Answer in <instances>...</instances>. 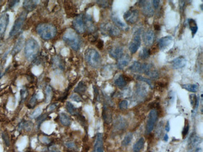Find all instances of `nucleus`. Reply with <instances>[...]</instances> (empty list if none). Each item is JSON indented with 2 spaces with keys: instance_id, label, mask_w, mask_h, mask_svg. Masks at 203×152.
<instances>
[{
  "instance_id": "f257e3e1",
  "label": "nucleus",
  "mask_w": 203,
  "mask_h": 152,
  "mask_svg": "<svg viewBox=\"0 0 203 152\" xmlns=\"http://www.w3.org/2000/svg\"><path fill=\"white\" fill-rule=\"evenodd\" d=\"M63 41L73 50L78 51L81 45V40L79 36L73 30H67L63 36Z\"/></svg>"
},
{
  "instance_id": "f03ea898",
  "label": "nucleus",
  "mask_w": 203,
  "mask_h": 152,
  "mask_svg": "<svg viewBox=\"0 0 203 152\" xmlns=\"http://www.w3.org/2000/svg\"><path fill=\"white\" fill-rule=\"evenodd\" d=\"M37 33L45 40H50L54 38L57 33L54 26L49 23H41L36 28Z\"/></svg>"
},
{
  "instance_id": "7ed1b4c3",
  "label": "nucleus",
  "mask_w": 203,
  "mask_h": 152,
  "mask_svg": "<svg viewBox=\"0 0 203 152\" xmlns=\"http://www.w3.org/2000/svg\"><path fill=\"white\" fill-rule=\"evenodd\" d=\"M40 46L36 40L30 38L26 42L25 47V55L28 61H31L35 59L38 54Z\"/></svg>"
},
{
  "instance_id": "20e7f679",
  "label": "nucleus",
  "mask_w": 203,
  "mask_h": 152,
  "mask_svg": "<svg viewBox=\"0 0 203 152\" xmlns=\"http://www.w3.org/2000/svg\"><path fill=\"white\" fill-rule=\"evenodd\" d=\"M84 58L86 62L94 68L99 67L102 62V59L99 53L92 48H89L86 50Z\"/></svg>"
},
{
  "instance_id": "39448f33",
  "label": "nucleus",
  "mask_w": 203,
  "mask_h": 152,
  "mask_svg": "<svg viewBox=\"0 0 203 152\" xmlns=\"http://www.w3.org/2000/svg\"><path fill=\"white\" fill-rule=\"evenodd\" d=\"M27 16V12H23L21 13V14L19 15V16L17 18V20L15 21V23L12 27V29L10 31V37L12 38L17 35L20 31H21L23 24L25 21V20Z\"/></svg>"
},
{
  "instance_id": "423d86ee",
  "label": "nucleus",
  "mask_w": 203,
  "mask_h": 152,
  "mask_svg": "<svg viewBox=\"0 0 203 152\" xmlns=\"http://www.w3.org/2000/svg\"><path fill=\"white\" fill-rule=\"evenodd\" d=\"M101 31L103 35L112 37H116L120 35V31L118 28L110 23L101 25Z\"/></svg>"
},
{
  "instance_id": "0eeeda50",
  "label": "nucleus",
  "mask_w": 203,
  "mask_h": 152,
  "mask_svg": "<svg viewBox=\"0 0 203 152\" xmlns=\"http://www.w3.org/2000/svg\"><path fill=\"white\" fill-rule=\"evenodd\" d=\"M157 119H158V112L156 109H152L148 115V118L146 127V131L148 134L150 133L153 130Z\"/></svg>"
},
{
  "instance_id": "6e6552de",
  "label": "nucleus",
  "mask_w": 203,
  "mask_h": 152,
  "mask_svg": "<svg viewBox=\"0 0 203 152\" xmlns=\"http://www.w3.org/2000/svg\"><path fill=\"white\" fill-rule=\"evenodd\" d=\"M141 44V30H138L136 33L135 35L133 37V39L129 44V50L132 54L136 53Z\"/></svg>"
},
{
  "instance_id": "1a4fd4ad",
  "label": "nucleus",
  "mask_w": 203,
  "mask_h": 152,
  "mask_svg": "<svg viewBox=\"0 0 203 152\" xmlns=\"http://www.w3.org/2000/svg\"><path fill=\"white\" fill-rule=\"evenodd\" d=\"M73 26L76 32L79 33H84L86 30V25L83 15L76 16L73 21Z\"/></svg>"
},
{
  "instance_id": "9d476101",
  "label": "nucleus",
  "mask_w": 203,
  "mask_h": 152,
  "mask_svg": "<svg viewBox=\"0 0 203 152\" xmlns=\"http://www.w3.org/2000/svg\"><path fill=\"white\" fill-rule=\"evenodd\" d=\"M141 72L145 74L146 76L153 79H156L159 76L158 72L155 69L154 66L150 64H142Z\"/></svg>"
},
{
  "instance_id": "9b49d317",
  "label": "nucleus",
  "mask_w": 203,
  "mask_h": 152,
  "mask_svg": "<svg viewBox=\"0 0 203 152\" xmlns=\"http://www.w3.org/2000/svg\"><path fill=\"white\" fill-rule=\"evenodd\" d=\"M139 6L141 8L142 13L148 17H151L153 16L154 10L153 8V5L150 2L148 1H140L139 2Z\"/></svg>"
},
{
  "instance_id": "f8f14e48",
  "label": "nucleus",
  "mask_w": 203,
  "mask_h": 152,
  "mask_svg": "<svg viewBox=\"0 0 203 152\" xmlns=\"http://www.w3.org/2000/svg\"><path fill=\"white\" fill-rule=\"evenodd\" d=\"M10 21V16L7 13L0 16V41L3 38Z\"/></svg>"
},
{
  "instance_id": "ddd939ff",
  "label": "nucleus",
  "mask_w": 203,
  "mask_h": 152,
  "mask_svg": "<svg viewBox=\"0 0 203 152\" xmlns=\"http://www.w3.org/2000/svg\"><path fill=\"white\" fill-rule=\"evenodd\" d=\"M124 19L130 24L136 23L139 19V12L137 10L131 9L124 14Z\"/></svg>"
},
{
  "instance_id": "4468645a",
  "label": "nucleus",
  "mask_w": 203,
  "mask_h": 152,
  "mask_svg": "<svg viewBox=\"0 0 203 152\" xmlns=\"http://www.w3.org/2000/svg\"><path fill=\"white\" fill-rule=\"evenodd\" d=\"M93 152H104L103 138L102 133H98L96 135Z\"/></svg>"
},
{
  "instance_id": "2eb2a0df",
  "label": "nucleus",
  "mask_w": 203,
  "mask_h": 152,
  "mask_svg": "<svg viewBox=\"0 0 203 152\" xmlns=\"http://www.w3.org/2000/svg\"><path fill=\"white\" fill-rule=\"evenodd\" d=\"M154 39H155V35L152 30H149L144 33L143 36V39L146 46H151L154 41Z\"/></svg>"
},
{
  "instance_id": "dca6fc26",
  "label": "nucleus",
  "mask_w": 203,
  "mask_h": 152,
  "mask_svg": "<svg viewBox=\"0 0 203 152\" xmlns=\"http://www.w3.org/2000/svg\"><path fill=\"white\" fill-rule=\"evenodd\" d=\"M124 53V49L123 47L117 46L111 48L109 51V54L110 56L114 59H119Z\"/></svg>"
},
{
  "instance_id": "f3484780",
  "label": "nucleus",
  "mask_w": 203,
  "mask_h": 152,
  "mask_svg": "<svg viewBox=\"0 0 203 152\" xmlns=\"http://www.w3.org/2000/svg\"><path fill=\"white\" fill-rule=\"evenodd\" d=\"M186 59L183 56H180L173 59L171 62V66L174 69H179L183 68L186 65Z\"/></svg>"
},
{
  "instance_id": "a211bd4d",
  "label": "nucleus",
  "mask_w": 203,
  "mask_h": 152,
  "mask_svg": "<svg viewBox=\"0 0 203 152\" xmlns=\"http://www.w3.org/2000/svg\"><path fill=\"white\" fill-rule=\"evenodd\" d=\"M172 38L170 36H167L163 37L159 40L158 42V47L160 50H164L166 49L172 42Z\"/></svg>"
},
{
  "instance_id": "6ab92c4d",
  "label": "nucleus",
  "mask_w": 203,
  "mask_h": 152,
  "mask_svg": "<svg viewBox=\"0 0 203 152\" xmlns=\"http://www.w3.org/2000/svg\"><path fill=\"white\" fill-rule=\"evenodd\" d=\"M131 61V57L128 54L123 55L118 61L117 67L119 69H123L125 67H126Z\"/></svg>"
},
{
  "instance_id": "aec40b11",
  "label": "nucleus",
  "mask_w": 203,
  "mask_h": 152,
  "mask_svg": "<svg viewBox=\"0 0 203 152\" xmlns=\"http://www.w3.org/2000/svg\"><path fill=\"white\" fill-rule=\"evenodd\" d=\"M24 43H25V38L23 36H21L18 38V41H17V43L15 44V45L12 51V54L13 56H15L20 52V51L22 49V48L23 47Z\"/></svg>"
},
{
  "instance_id": "412c9836",
  "label": "nucleus",
  "mask_w": 203,
  "mask_h": 152,
  "mask_svg": "<svg viewBox=\"0 0 203 152\" xmlns=\"http://www.w3.org/2000/svg\"><path fill=\"white\" fill-rule=\"evenodd\" d=\"M39 1H35V0H29V1L27 0V1H24L23 6L26 12H32L36 8L37 5L39 4Z\"/></svg>"
},
{
  "instance_id": "4be33fe9",
  "label": "nucleus",
  "mask_w": 203,
  "mask_h": 152,
  "mask_svg": "<svg viewBox=\"0 0 203 152\" xmlns=\"http://www.w3.org/2000/svg\"><path fill=\"white\" fill-rule=\"evenodd\" d=\"M85 25H86V28L87 29V30L90 32H92L94 30V25L92 23V18L90 15H87L84 18Z\"/></svg>"
},
{
  "instance_id": "5701e85b",
  "label": "nucleus",
  "mask_w": 203,
  "mask_h": 152,
  "mask_svg": "<svg viewBox=\"0 0 203 152\" xmlns=\"http://www.w3.org/2000/svg\"><path fill=\"white\" fill-rule=\"evenodd\" d=\"M59 120L60 122L61 123L62 125H63L64 126L68 127L69 126L71 125V120L70 117L68 116V114H66V113L64 112H61L59 114Z\"/></svg>"
},
{
  "instance_id": "b1692460",
  "label": "nucleus",
  "mask_w": 203,
  "mask_h": 152,
  "mask_svg": "<svg viewBox=\"0 0 203 152\" xmlns=\"http://www.w3.org/2000/svg\"><path fill=\"white\" fill-rule=\"evenodd\" d=\"M126 77L123 75H120L116 79L115 81V84L119 88H123L127 84Z\"/></svg>"
},
{
  "instance_id": "393cba45",
  "label": "nucleus",
  "mask_w": 203,
  "mask_h": 152,
  "mask_svg": "<svg viewBox=\"0 0 203 152\" xmlns=\"http://www.w3.org/2000/svg\"><path fill=\"white\" fill-rule=\"evenodd\" d=\"M181 87L182 89L191 92H196L198 91L199 90V85L197 84H183L181 85Z\"/></svg>"
},
{
  "instance_id": "a878e982",
  "label": "nucleus",
  "mask_w": 203,
  "mask_h": 152,
  "mask_svg": "<svg viewBox=\"0 0 203 152\" xmlns=\"http://www.w3.org/2000/svg\"><path fill=\"white\" fill-rule=\"evenodd\" d=\"M111 20L113 21V23L116 25V27H119L121 28H125L126 27V25L125 23H123L119 18V16L116 15L115 13H113L111 15Z\"/></svg>"
},
{
  "instance_id": "bb28decb",
  "label": "nucleus",
  "mask_w": 203,
  "mask_h": 152,
  "mask_svg": "<svg viewBox=\"0 0 203 152\" xmlns=\"http://www.w3.org/2000/svg\"><path fill=\"white\" fill-rule=\"evenodd\" d=\"M188 24H189V29L191 31L192 33V36L194 37L195 36V35L196 34L197 30H198V27L196 23V21L193 20V19H189L188 20Z\"/></svg>"
},
{
  "instance_id": "cd10ccee",
  "label": "nucleus",
  "mask_w": 203,
  "mask_h": 152,
  "mask_svg": "<svg viewBox=\"0 0 203 152\" xmlns=\"http://www.w3.org/2000/svg\"><path fill=\"white\" fill-rule=\"evenodd\" d=\"M144 143H145V141H144V138H140L136 141V143L134 145V146H133V151L135 152H139L144 147Z\"/></svg>"
},
{
  "instance_id": "c85d7f7f",
  "label": "nucleus",
  "mask_w": 203,
  "mask_h": 152,
  "mask_svg": "<svg viewBox=\"0 0 203 152\" xmlns=\"http://www.w3.org/2000/svg\"><path fill=\"white\" fill-rule=\"evenodd\" d=\"M103 117L107 123H110L111 122V112H110L109 109L106 108V107H104V110L103 112Z\"/></svg>"
},
{
  "instance_id": "c756f323",
  "label": "nucleus",
  "mask_w": 203,
  "mask_h": 152,
  "mask_svg": "<svg viewBox=\"0 0 203 152\" xmlns=\"http://www.w3.org/2000/svg\"><path fill=\"white\" fill-rule=\"evenodd\" d=\"M142 64L136 61L130 67V70L133 72H141Z\"/></svg>"
},
{
  "instance_id": "7c9ffc66",
  "label": "nucleus",
  "mask_w": 203,
  "mask_h": 152,
  "mask_svg": "<svg viewBox=\"0 0 203 152\" xmlns=\"http://www.w3.org/2000/svg\"><path fill=\"white\" fill-rule=\"evenodd\" d=\"M86 90V85L83 82H80L74 89V92L79 94H84Z\"/></svg>"
},
{
  "instance_id": "2f4dec72",
  "label": "nucleus",
  "mask_w": 203,
  "mask_h": 152,
  "mask_svg": "<svg viewBox=\"0 0 203 152\" xmlns=\"http://www.w3.org/2000/svg\"><path fill=\"white\" fill-rule=\"evenodd\" d=\"M66 108L68 112L71 115H76L78 113L76 108L69 102H67L66 104Z\"/></svg>"
},
{
  "instance_id": "473e14b6",
  "label": "nucleus",
  "mask_w": 203,
  "mask_h": 152,
  "mask_svg": "<svg viewBox=\"0 0 203 152\" xmlns=\"http://www.w3.org/2000/svg\"><path fill=\"white\" fill-rule=\"evenodd\" d=\"M150 54H151L150 49H149L146 48H144L139 53V57L141 59L144 60V59L149 58V57L150 56Z\"/></svg>"
},
{
  "instance_id": "72a5a7b5",
  "label": "nucleus",
  "mask_w": 203,
  "mask_h": 152,
  "mask_svg": "<svg viewBox=\"0 0 203 152\" xmlns=\"http://www.w3.org/2000/svg\"><path fill=\"white\" fill-rule=\"evenodd\" d=\"M133 139V133H128L124 138L123 141H122V145L123 146H126L130 144L131 142V140Z\"/></svg>"
},
{
  "instance_id": "f704fd0d",
  "label": "nucleus",
  "mask_w": 203,
  "mask_h": 152,
  "mask_svg": "<svg viewBox=\"0 0 203 152\" xmlns=\"http://www.w3.org/2000/svg\"><path fill=\"white\" fill-rule=\"evenodd\" d=\"M53 64L54 66H56L58 68H63V63L61 62V61L59 58V57H54L53 59Z\"/></svg>"
},
{
  "instance_id": "c9c22d12",
  "label": "nucleus",
  "mask_w": 203,
  "mask_h": 152,
  "mask_svg": "<svg viewBox=\"0 0 203 152\" xmlns=\"http://www.w3.org/2000/svg\"><path fill=\"white\" fill-rule=\"evenodd\" d=\"M136 78L138 81H141V82H146V84H148L151 88L153 87V85H152V82L151 81H150V79L146 78V77H144L143 76H136Z\"/></svg>"
},
{
  "instance_id": "e433bc0d",
  "label": "nucleus",
  "mask_w": 203,
  "mask_h": 152,
  "mask_svg": "<svg viewBox=\"0 0 203 152\" xmlns=\"http://www.w3.org/2000/svg\"><path fill=\"white\" fill-rule=\"evenodd\" d=\"M41 112H42L41 108L38 107L32 112V113L30 115V117L31 118H36L40 116V115L41 114Z\"/></svg>"
},
{
  "instance_id": "4c0bfd02",
  "label": "nucleus",
  "mask_w": 203,
  "mask_h": 152,
  "mask_svg": "<svg viewBox=\"0 0 203 152\" xmlns=\"http://www.w3.org/2000/svg\"><path fill=\"white\" fill-rule=\"evenodd\" d=\"M200 143V139L198 136H192L191 138V142H190V145L191 146L194 147L196 146L197 145H199Z\"/></svg>"
},
{
  "instance_id": "58836bf2",
  "label": "nucleus",
  "mask_w": 203,
  "mask_h": 152,
  "mask_svg": "<svg viewBox=\"0 0 203 152\" xmlns=\"http://www.w3.org/2000/svg\"><path fill=\"white\" fill-rule=\"evenodd\" d=\"M46 102L48 103L50 101L52 96V89L51 87L48 86L46 89Z\"/></svg>"
},
{
  "instance_id": "ea45409f",
  "label": "nucleus",
  "mask_w": 203,
  "mask_h": 152,
  "mask_svg": "<svg viewBox=\"0 0 203 152\" xmlns=\"http://www.w3.org/2000/svg\"><path fill=\"white\" fill-rule=\"evenodd\" d=\"M2 138H3V140H4L5 144L7 146H10V138H9V135L8 134V133H7L6 131L3 132L2 133Z\"/></svg>"
},
{
  "instance_id": "a19ab883",
  "label": "nucleus",
  "mask_w": 203,
  "mask_h": 152,
  "mask_svg": "<svg viewBox=\"0 0 203 152\" xmlns=\"http://www.w3.org/2000/svg\"><path fill=\"white\" fill-rule=\"evenodd\" d=\"M70 99L76 102H80L82 101V99L81 97L77 94H73L72 95H71L70 96Z\"/></svg>"
},
{
  "instance_id": "79ce46f5",
  "label": "nucleus",
  "mask_w": 203,
  "mask_h": 152,
  "mask_svg": "<svg viewBox=\"0 0 203 152\" xmlns=\"http://www.w3.org/2000/svg\"><path fill=\"white\" fill-rule=\"evenodd\" d=\"M128 102L127 100H122L119 104V107L121 110H126L128 108Z\"/></svg>"
},
{
  "instance_id": "37998d69",
  "label": "nucleus",
  "mask_w": 203,
  "mask_h": 152,
  "mask_svg": "<svg viewBox=\"0 0 203 152\" xmlns=\"http://www.w3.org/2000/svg\"><path fill=\"white\" fill-rule=\"evenodd\" d=\"M139 87H138L137 88V93L139 95V96H144L145 93H146V90L144 87L139 85Z\"/></svg>"
},
{
  "instance_id": "c03bdc74",
  "label": "nucleus",
  "mask_w": 203,
  "mask_h": 152,
  "mask_svg": "<svg viewBox=\"0 0 203 152\" xmlns=\"http://www.w3.org/2000/svg\"><path fill=\"white\" fill-rule=\"evenodd\" d=\"M189 123H187L186 125H185L183 130H182V137L183 138H185V136H186V135L188 134L189 133Z\"/></svg>"
},
{
  "instance_id": "a18cd8bd",
  "label": "nucleus",
  "mask_w": 203,
  "mask_h": 152,
  "mask_svg": "<svg viewBox=\"0 0 203 152\" xmlns=\"http://www.w3.org/2000/svg\"><path fill=\"white\" fill-rule=\"evenodd\" d=\"M97 5L101 8H106L109 6V2L108 1H96Z\"/></svg>"
},
{
  "instance_id": "49530a36",
  "label": "nucleus",
  "mask_w": 203,
  "mask_h": 152,
  "mask_svg": "<svg viewBox=\"0 0 203 152\" xmlns=\"http://www.w3.org/2000/svg\"><path fill=\"white\" fill-rule=\"evenodd\" d=\"M36 104V95H34L31 97V99H30V100L29 102V106L30 107V108H32V107H35Z\"/></svg>"
},
{
  "instance_id": "de8ad7c7",
  "label": "nucleus",
  "mask_w": 203,
  "mask_h": 152,
  "mask_svg": "<svg viewBox=\"0 0 203 152\" xmlns=\"http://www.w3.org/2000/svg\"><path fill=\"white\" fill-rule=\"evenodd\" d=\"M8 2H9L8 3V8L11 9V8H13L16 5L19 3L20 1H9Z\"/></svg>"
},
{
  "instance_id": "09e8293b",
  "label": "nucleus",
  "mask_w": 203,
  "mask_h": 152,
  "mask_svg": "<svg viewBox=\"0 0 203 152\" xmlns=\"http://www.w3.org/2000/svg\"><path fill=\"white\" fill-rule=\"evenodd\" d=\"M40 140H41V141L42 143H46V144H49L51 142L50 139L47 136H42L40 138Z\"/></svg>"
},
{
  "instance_id": "8fccbe9b",
  "label": "nucleus",
  "mask_w": 203,
  "mask_h": 152,
  "mask_svg": "<svg viewBox=\"0 0 203 152\" xmlns=\"http://www.w3.org/2000/svg\"><path fill=\"white\" fill-rule=\"evenodd\" d=\"M153 2V6L155 9H158L159 8V4H160V1H158V0H153L152 2Z\"/></svg>"
},
{
  "instance_id": "3c124183",
  "label": "nucleus",
  "mask_w": 203,
  "mask_h": 152,
  "mask_svg": "<svg viewBox=\"0 0 203 152\" xmlns=\"http://www.w3.org/2000/svg\"><path fill=\"white\" fill-rule=\"evenodd\" d=\"M26 95H27V91H26V90L25 89H22V90H21V99H22V100L25 99L26 98Z\"/></svg>"
},
{
  "instance_id": "603ef678",
  "label": "nucleus",
  "mask_w": 203,
  "mask_h": 152,
  "mask_svg": "<svg viewBox=\"0 0 203 152\" xmlns=\"http://www.w3.org/2000/svg\"><path fill=\"white\" fill-rule=\"evenodd\" d=\"M66 146L68 148H73L75 147V144H74V143H73V142H71V141H69V142H67V143H66Z\"/></svg>"
},
{
  "instance_id": "864d4df0",
  "label": "nucleus",
  "mask_w": 203,
  "mask_h": 152,
  "mask_svg": "<svg viewBox=\"0 0 203 152\" xmlns=\"http://www.w3.org/2000/svg\"><path fill=\"white\" fill-rule=\"evenodd\" d=\"M165 130L167 132L170 131V124H169V122H168L166 126H165Z\"/></svg>"
},
{
  "instance_id": "5fc2aeb1",
  "label": "nucleus",
  "mask_w": 203,
  "mask_h": 152,
  "mask_svg": "<svg viewBox=\"0 0 203 152\" xmlns=\"http://www.w3.org/2000/svg\"><path fill=\"white\" fill-rule=\"evenodd\" d=\"M97 47L99 49H102V48L103 47V42L100 40L98 43V45H97Z\"/></svg>"
},
{
  "instance_id": "6e6d98bb",
  "label": "nucleus",
  "mask_w": 203,
  "mask_h": 152,
  "mask_svg": "<svg viewBox=\"0 0 203 152\" xmlns=\"http://www.w3.org/2000/svg\"><path fill=\"white\" fill-rule=\"evenodd\" d=\"M50 152H59V151L58 149H56V148H53V146H52V148L50 149Z\"/></svg>"
},
{
  "instance_id": "4d7b16f0",
  "label": "nucleus",
  "mask_w": 203,
  "mask_h": 152,
  "mask_svg": "<svg viewBox=\"0 0 203 152\" xmlns=\"http://www.w3.org/2000/svg\"><path fill=\"white\" fill-rule=\"evenodd\" d=\"M154 29L156 31H159L160 30V26L159 25H154Z\"/></svg>"
},
{
  "instance_id": "13d9d810",
  "label": "nucleus",
  "mask_w": 203,
  "mask_h": 152,
  "mask_svg": "<svg viewBox=\"0 0 203 152\" xmlns=\"http://www.w3.org/2000/svg\"><path fill=\"white\" fill-rule=\"evenodd\" d=\"M168 138H169V137H168V134H165V135H164V140L165 141H168Z\"/></svg>"
},
{
  "instance_id": "bf43d9fd",
  "label": "nucleus",
  "mask_w": 203,
  "mask_h": 152,
  "mask_svg": "<svg viewBox=\"0 0 203 152\" xmlns=\"http://www.w3.org/2000/svg\"><path fill=\"white\" fill-rule=\"evenodd\" d=\"M2 71H3L2 66L1 64H0V78H1V77L2 76Z\"/></svg>"
},
{
  "instance_id": "052dcab7",
  "label": "nucleus",
  "mask_w": 203,
  "mask_h": 152,
  "mask_svg": "<svg viewBox=\"0 0 203 152\" xmlns=\"http://www.w3.org/2000/svg\"><path fill=\"white\" fill-rule=\"evenodd\" d=\"M201 151H202V150L201 148H197L194 152H201Z\"/></svg>"
},
{
  "instance_id": "680f3d73",
  "label": "nucleus",
  "mask_w": 203,
  "mask_h": 152,
  "mask_svg": "<svg viewBox=\"0 0 203 152\" xmlns=\"http://www.w3.org/2000/svg\"><path fill=\"white\" fill-rule=\"evenodd\" d=\"M134 152H135V151H134Z\"/></svg>"
}]
</instances>
